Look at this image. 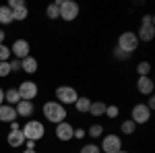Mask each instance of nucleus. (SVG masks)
I'll return each instance as SVG.
<instances>
[{
  "label": "nucleus",
  "mask_w": 155,
  "mask_h": 153,
  "mask_svg": "<svg viewBox=\"0 0 155 153\" xmlns=\"http://www.w3.org/2000/svg\"><path fill=\"white\" fill-rule=\"evenodd\" d=\"M155 83L151 77H137V91L141 95H153Z\"/></svg>",
  "instance_id": "nucleus-13"
},
{
  "label": "nucleus",
  "mask_w": 155,
  "mask_h": 153,
  "mask_svg": "<svg viewBox=\"0 0 155 153\" xmlns=\"http://www.w3.org/2000/svg\"><path fill=\"white\" fill-rule=\"evenodd\" d=\"M41 114L46 118V122L50 124H60V122H64L66 116H68V112H66V108L58 104L56 99H48V101H44V106H41Z\"/></svg>",
  "instance_id": "nucleus-1"
},
{
  "label": "nucleus",
  "mask_w": 155,
  "mask_h": 153,
  "mask_svg": "<svg viewBox=\"0 0 155 153\" xmlns=\"http://www.w3.org/2000/svg\"><path fill=\"white\" fill-rule=\"evenodd\" d=\"M27 17H29L27 4H21L17 8H12V21H27Z\"/></svg>",
  "instance_id": "nucleus-22"
},
{
  "label": "nucleus",
  "mask_w": 155,
  "mask_h": 153,
  "mask_svg": "<svg viewBox=\"0 0 155 153\" xmlns=\"http://www.w3.org/2000/svg\"><path fill=\"white\" fill-rule=\"evenodd\" d=\"M99 149H101V153H118L122 149V137L120 135H114V132L104 135L101 137V143H99Z\"/></svg>",
  "instance_id": "nucleus-7"
},
{
  "label": "nucleus",
  "mask_w": 155,
  "mask_h": 153,
  "mask_svg": "<svg viewBox=\"0 0 155 153\" xmlns=\"http://www.w3.org/2000/svg\"><path fill=\"white\" fill-rule=\"evenodd\" d=\"M8 75H11V66H8V62H0V79L8 77Z\"/></svg>",
  "instance_id": "nucleus-31"
},
{
  "label": "nucleus",
  "mask_w": 155,
  "mask_h": 153,
  "mask_svg": "<svg viewBox=\"0 0 155 153\" xmlns=\"http://www.w3.org/2000/svg\"><path fill=\"white\" fill-rule=\"evenodd\" d=\"M8 66H11V72H19L21 71V60H17V58L8 60Z\"/></svg>",
  "instance_id": "nucleus-32"
},
{
  "label": "nucleus",
  "mask_w": 155,
  "mask_h": 153,
  "mask_svg": "<svg viewBox=\"0 0 155 153\" xmlns=\"http://www.w3.org/2000/svg\"><path fill=\"white\" fill-rule=\"evenodd\" d=\"M11 54H12L17 60L27 58V56H31V44H29L27 39H23V37H19V39H15V42H12Z\"/></svg>",
  "instance_id": "nucleus-10"
},
{
  "label": "nucleus",
  "mask_w": 155,
  "mask_h": 153,
  "mask_svg": "<svg viewBox=\"0 0 155 153\" xmlns=\"http://www.w3.org/2000/svg\"><path fill=\"white\" fill-rule=\"evenodd\" d=\"M21 153H37V151H35V149H23Z\"/></svg>",
  "instance_id": "nucleus-38"
},
{
  "label": "nucleus",
  "mask_w": 155,
  "mask_h": 153,
  "mask_svg": "<svg viewBox=\"0 0 155 153\" xmlns=\"http://www.w3.org/2000/svg\"><path fill=\"white\" fill-rule=\"evenodd\" d=\"M116 48H118L120 52H124V54L132 56V54L137 52V48H139V39H137V33H134V31H130V29L122 31V33L118 35Z\"/></svg>",
  "instance_id": "nucleus-4"
},
{
  "label": "nucleus",
  "mask_w": 155,
  "mask_h": 153,
  "mask_svg": "<svg viewBox=\"0 0 155 153\" xmlns=\"http://www.w3.org/2000/svg\"><path fill=\"white\" fill-rule=\"evenodd\" d=\"M11 60V46L0 44V62H8Z\"/></svg>",
  "instance_id": "nucleus-28"
},
{
  "label": "nucleus",
  "mask_w": 155,
  "mask_h": 153,
  "mask_svg": "<svg viewBox=\"0 0 155 153\" xmlns=\"http://www.w3.org/2000/svg\"><path fill=\"white\" fill-rule=\"evenodd\" d=\"M2 104H4V89L0 87V106H2Z\"/></svg>",
  "instance_id": "nucleus-37"
},
{
  "label": "nucleus",
  "mask_w": 155,
  "mask_h": 153,
  "mask_svg": "<svg viewBox=\"0 0 155 153\" xmlns=\"http://www.w3.org/2000/svg\"><path fill=\"white\" fill-rule=\"evenodd\" d=\"M85 130H87V137H91L93 141H95V139H101V137H104V132H106V128H104V124H101V122H93L89 128H85Z\"/></svg>",
  "instance_id": "nucleus-18"
},
{
  "label": "nucleus",
  "mask_w": 155,
  "mask_h": 153,
  "mask_svg": "<svg viewBox=\"0 0 155 153\" xmlns=\"http://www.w3.org/2000/svg\"><path fill=\"white\" fill-rule=\"evenodd\" d=\"M21 101V95L17 91V87H8L6 91H4V104H8V106H17Z\"/></svg>",
  "instance_id": "nucleus-17"
},
{
  "label": "nucleus",
  "mask_w": 155,
  "mask_h": 153,
  "mask_svg": "<svg viewBox=\"0 0 155 153\" xmlns=\"http://www.w3.org/2000/svg\"><path fill=\"white\" fill-rule=\"evenodd\" d=\"M72 130H74V126L68 120H64V122L54 126V135H56V139L60 143H68V141H72Z\"/></svg>",
  "instance_id": "nucleus-11"
},
{
  "label": "nucleus",
  "mask_w": 155,
  "mask_h": 153,
  "mask_svg": "<svg viewBox=\"0 0 155 153\" xmlns=\"http://www.w3.org/2000/svg\"><path fill=\"white\" fill-rule=\"evenodd\" d=\"M137 33V39H139V44L143 42V44H149V42H153L155 37V17L151 12H147L143 15V19H141V25H139V29L134 31Z\"/></svg>",
  "instance_id": "nucleus-3"
},
{
  "label": "nucleus",
  "mask_w": 155,
  "mask_h": 153,
  "mask_svg": "<svg viewBox=\"0 0 155 153\" xmlns=\"http://www.w3.org/2000/svg\"><path fill=\"white\" fill-rule=\"evenodd\" d=\"M17 91H19V95H21V99H27V101H33L37 95H39V87H37L35 81H23L19 83V87H17Z\"/></svg>",
  "instance_id": "nucleus-9"
},
{
  "label": "nucleus",
  "mask_w": 155,
  "mask_h": 153,
  "mask_svg": "<svg viewBox=\"0 0 155 153\" xmlns=\"http://www.w3.org/2000/svg\"><path fill=\"white\" fill-rule=\"evenodd\" d=\"M6 143L11 145L12 149H19V147H23L25 145V137L21 130H11L8 135H6Z\"/></svg>",
  "instance_id": "nucleus-16"
},
{
  "label": "nucleus",
  "mask_w": 155,
  "mask_h": 153,
  "mask_svg": "<svg viewBox=\"0 0 155 153\" xmlns=\"http://www.w3.org/2000/svg\"><path fill=\"white\" fill-rule=\"evenodd\" d=\"M4 39H6V31L0 29V44H4Z\"/></svg>",
  "instance_id": "nucleus-35"
},
{
  "label": "nucleus",
  "mask_w": 155,
  "mask_h": 153,
  "mask_svg": "<svg viewBox=\"0 0 155 153\" xmlns=\"http://www.w3.org/2000/svg\"><path fill=\"white\" fill-rule=\"evenodd\" d=\"M145 106L149 108L151 112L155 110V97H153V95H147V101H145Z\"/></svg>",
  "instance_id": "nucleus-33"
},
{
  "label": "nucleus",
  "mask_w": 155,
  "mask_h": 153,
  "mask_svg": "<svg viewBox=\"0 0 155 153\" xmlns=\"http://www.w3.org/2000/svg\"><path fill=\"white\" fill-rule=\"evenodd\" d=\"M118 153H130V151H128V149H120Z\"/></svg>",
  "instance_id": "nucleus-39"
},
{
  "label": "nucleus",
  "mask_w": 155,
  "mask_h": 153,
  "mask_svg": "<svg viewBox=\"0 0 155 153\" xmlns=\"http://www.w3.org/2000/svg\"><path fill=\"white\" fill-rule=\"evenodd\" d=\"M15 110H17V116L19 118H29L35 114V104L33 101H27V99H21L17 106H15Z\"/></svg>",
  "instance_id": "nucleus-12"
},
{
  "label": "nucleus",
  "mask_w": 155,
  "mask_h": 153,
  "mask_svg": "<svg viewBox=\"0 0 155 153\" xmlns=\"http://www.w3.org/2000/svg\"><path fill=\"white\" fill-rule=\"evenodd\" d=\"M11 23H15L12 21V11L6 4H2L0 6V25H11Z\"/></svg>",
  "instance_id": "nucleus-24"
},
{
  "label": "nucleus",
  "mask_w": 155,
  "mask_h": 153,
  "mask_svg": "<svg viewBox=\"0 0 155 153\" xmlns=\"http://www.w3.org/2000/svg\"><path fill=\"white\" fill-rule=\"evenodd\" d=\"M149 72H151V62H149V60L137 62V75H139V77H149Z\"/></svg>",
  "instance_id": "nucleus-25"
},
{
  "label": "nucleus",
  "mask_w": 155,
  "mask_h": 153,
  "mask_svg": "<svg viewBox=\"0 0 155 153\" xmlns=\"http://www.w3.org/2000/svg\"><path fill=\"white\" fill-rule=\"evenodd\" d=\"M25 145H27V149H35V141H25Z\"/></svg>",
  "instance_id": "nucleus-36"
},
{
  "label": "nucleus",
  "mask_w": 155,
  "mask_h": 153,
  "mask_svg": "<svg viewBox=\"0 0 155 153\" xmlns=\"http://www.w3.org/2000/svg\"><path fill=\"white\" fill-rule=\"evenodd\" d=\"M21 132H23L25 141H41L46 137V124L41 120H35V118H29L21 126Z\"/></svg>",
  "instance_id": "nucleus-2"
},
{
  "label": "nucleus",
  "mask_w": 155,
  "mask_h": 153,
  "mask_svg": "<svg viewBox=\"0 0 155 153\" xmlns=\"http://www.w3.org/2000/svg\"><path fill=\"white\" fill-rule=\"evenodd\" d=\"M11 130H21V124H19V120L11 122Z\"/></svg>",
  "instance_id": "nucleus-34"
},
{
  "label": "nucleus",
  "mask_w": 155,
  "mask_h": 153,
  "mask_svg": "<svg viewBox=\"0 0 155 153\" xmlns=\"http://www.w3.org/2000/svg\"><path fill=\"white\" fill-rule=\"evenodd\" d=\"M151 116H153V112L145 106L143 101H141V104H134L132 110H130V120L134 124H147V122L151 120Z\"/></svg>",
  "instance_id": "nucleus-8"
},
{
  "label": "nucleus",
  "mask_w": 155,
  "mask_h": 153,
  "mask_svg": "<svg viewBox=\"0 0 155 153\" xmlns=\"http://www.w3.org/2000/svg\"><path fill=\"white\" fill-rule=\"evenodd\" d=\"M54 97H56V101L62 104V106H74V101L79 99V91L71 87V85H60L56 87V91H54Z\"/></svg>",
  "instance_id": "nucleus-6"
},
{
  "label": "nucleus",
  "mask_w": 155,
  "mask_h": 153,
  "mask_svg": "<svg viewBox=\"0 0 155 153\" xmlns=\"http://www.w3.org/2000/svg\"><path fill=\"white\" fill-rule=\"evenodd\" d=\"M79 153H101V149H99V145H97V143H85L83 147H81V149H79Z\"/></svg>",
  "instance_id": "nucleus-26"
},
{
  "label": "nucleus",
  "mask_w": 155,
  "mask_h": 153,
  "mask_svg": "<svg viewBox=\"0 0 155 153\" xmlns=\"http://www.w3.org/2000/svg\"><path fill=\"white\" fill-rule=\"evenodd\" d=\"M106 106L107 104H104V101H91V108H89V114L95 118H101L104 114H106Z\"/></svg>",
  "instance_id": "nucleus-23"
},
{
  "label": "nucleus",
  "mask_w": 155,
  "mask_h": 153,
  "mask_svg": "<svg viewBox=\"0 0 155 153\" xmlns=\"http://www.w3.org/2000/svg\"><path fill=\"white\" fill-rule=\"evenodd\" d=\"M58 8H60V19L64 23L77 21V17L81 15V6L74 0H58Z\"/></svg>",
  "instance_id": "nucleus-5"
},
{
  "label": "nucleus",
  "mask_w": 155,
  "mask_h": 153,
  "mask_svg": "<svg viewBox=\"0 0 155 153\" xmlns=\"http://www.w3.org/2000/svg\"><path fill=\"white\" fill-rule=\"evenodd\" d=\"M85 137H87V130L81 128V126H77V128L72 130V139H77V141H83Z\"/></svg>",
  "instance_id": "nucleus-29"
},
{
  "label": "nucleus",
  "mask_w": 155,
  "mask_h": 153,
  "mask_svg": "<svg viewBox=\"0 0 155 153\" xmlns=\"http://www.w3.org/2000/svg\"><path fill=\"white\" fill-rule=\"evenodd\" d=\"M89 108H91V99L85 95H79V99L74 101V110L79 114H89Z\"/></svg>",
  "instance_id": "nucleus-19"
},
{
  "label": "nucleus",
  "mask_w": 155,
  "mask_h": 153,
  "mask_svg": "<svg viewBox=\"0 0 155 153\" xmlns=\"http://www.w3.org/2000/svg\"><path fill=\"white\" fill-rule=\"evenodd\" d=\"M112 56H114L116 60H120V62H126V60L130 58L128 54H124V52H120L118 48H114V50H112Z\"/></svg>",
  "instance_id": "nucleus-30"
},
{
  "label": "nucleus",
  "mask_w": 155,
  "mask_h": 153,
  "mask_svg": "<svg viewBox=\"0 0 155 153\" xmlns=\"http://www.w3.org/2000/svg\"><path fill=\"white\" fill-rule=\"evenodd\" d=\"M15 120H19L15 106L2 104V106H0V122H6V124H11V122H15Z\"/></svg>",
  "instance_id": "nucleus-14"
},
{
  "label": "nucleus",
  "mask_w": 155,
  "mask_h": 153,
  "mask_svg": "<svg viewBox=\"0 0 155 153\" xmlns=\"http://www.w3.org/2000/svg\"><path fill=\"white\" fill-rule=\"evenodd\" d=\"M46 17H48L50 21H58V19H60V8H58V0H54V2H50L48 6H46Z\"/></svg>",
  "instance_id": "nucleus-21"
},
{
  "label": "nucleus",
  "mask_w": 155,
  "mask_h": 153,
  "mask_svg": "<svg viewBox=\"0 0 155 153\" xmlns=\"http://www.w3.org/2000/svg\"><path fill=\"white\" fill-rule=\"evenodd\" d=\"M37 68H39V62H37L35 56H27V58L21 60V71L25 75H35Z\"/></svg>",
  "instance_id": "nucleus-15"
},
{
  "label": "nucleus",
  "mask_w": 155,
  "mask_h": 153,
  "mask_svg": "<svg viewBox=\"0 0 155 153\" xmlns=\"http://www.w3.org/2000/svg\"><path fill=\"white\" fill-rule=\"evenodd\" d=\"M106 118H110V120H114V118L120 116V108L116 106V104H110V106H106V114H104Z\"/></svg>",
  "instance_id": "nucleus-27"
},
{
  "label": "nucleus",
  "mask_w": 155,
  "mask_h": 153,
  "mask_svg": "<svg viewBox=\"0 0 155 153\" xmlns=\"http://www.w3.org/2000/svg\"><path fill=\"white\" fill-rule=\"evenodd\" d=\"M120 132H122L124 137H132V135L137 132V124L132 122L130 118H126V120L120 122Z\"/></svg>",
  "instance_id": "nucleus-20"
}]
</instances>
